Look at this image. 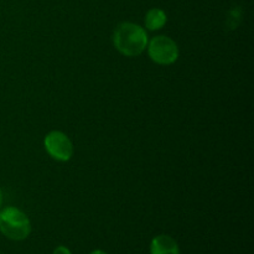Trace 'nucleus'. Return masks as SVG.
Instances as JSON below:
<instances>
[{"label":"nucleus","instance_id":"nucleus-5","mask_svg":"<svg viewBox=\"0 0 254 254\" xmlns=\"http://www.w3.org/2000/svg\"><path fill=\"white\" fill-rule=\"evenodd\" d=\"M150 254H180V247L175 238L169 235H158L151 240Z\"/></svg>","mask_w":254,"mask_h":254},{"label":"nucleus","instance_id":"nucleus-3","mask_svg":"<svg viewBox=\"0 0 254 254\" xmlns=\"http://www.w3.org/2000/svg\"><path fill=\"white\" fill-rule=\"evenodd\" d=\"M146 51L149 59L160 66H170L175 64L180 56V50L175 40L166 35H158L149 40Z\"/></svg>","mask_w":254,"mask_h":254},{"label":"nucleus","instance_id":"nucleus-9","mask_svg":"<svg viewBox=\"0 0 254 254\" xmlns=\"http://www.w3.org/2000/svg\"><path fill=\"white\" fill-rule=\"evenodd\" d=\"M2 201H4V193H2L1 188H0V208H1L2 206Z\"/></svg>","mask_w":254,"mask_h":254},{"label":"nucleus","instance_id":"nucleus-2","mask_svg":"<svg viewBox=\"0 0 254 254\" xmlns=\"http://www.w3.org/2000/svg\"><path fill=\"white\" fill-rule=\"evenodd\" d=\"M31 221L29 216L16 206L0 208V233L10 241L21 242L31 233Z\"/></svg>","mask_w":254,"mask_h":254},{"label":"nucleus","instance_id":"nucleus-8","mask_svg":"<svg viewBox=\"0 0 254 254\" xmlns=\"http://www.w3.org/2000/svg\"><path fill=\"white\" fill-rule=\"evenodd\" d=\"M89 254H108V253L104 252V251H102V250H94V251H92Z\"/></svg>","mask_w":254,"mask_h":254},{"label":"nucleus","instance_id":"nucleus-4","mask_svg":"<svg viewBox=\"0 0 254 254\" xmlns=\"http://www.w3.org/2000/svg\"><path fill=\"white\" fill-rule=\"evenodd\" d=\"M44 148L50 158L60 163H67L74 154L73 143L62 130L49 131L44 138Z\"/></svg>","mask_w":254,"mask_h":254},{"label":"nucleus","instance_id":"nucleus-6","mask_svg":"<svg viewBox=\"0 0 254 254\" xmlns=\"http://www.w3.org/2000/svg\"><path fill=\"white\" fill-rule=\"evenodd\" d=\"M168 22V15L160 7H151L144 16V29L149 31H159Z\"/></svg>","mask_w":254,"mask_h":254},{"label":"nucleus","instance_id":"nucleus-7","mask_svg":"<svg viewBox=\"0 0 254 254\" xmlns=\"http://www.w3.org/2000/svg\"><path fill=\"white\" fill-rule=\"evenodd\" d=\"M52 254H72V252L68 247H66V246H59V247L55 248Z\"/></svg>","mask_w":254,"mask_h":254},{"label":"nucleus","instance_id":"nucleus-1","mask_svg":"<svg viewBox=\"0 0 254 254\" xmlns=\"http://www.w3.org/2000/svg\"><path fill=\"white\" fill-rule=\"evenodd\" d=\"M113 46L126 57H138L146 50L149 36L146 30L135 22L124 21L117 25L112 36Z\"/></svg>","mask_w":254,"mask_h":254}]
</instances>
